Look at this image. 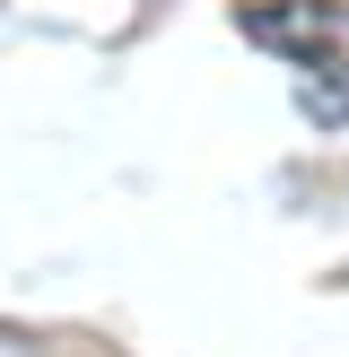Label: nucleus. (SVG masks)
Listing matches in <instances>:
<instances>
[{
	"instance_id": "nucleus-1",
	"label": "nucleus",
	"mask_w": 349,
	"mask_h": 357,
	"mask_svg": "<svg viewBox=\"0 0 349 357\" xmlns=\"http://www.w3.org/2000/svg\"><path fill=\"white\" fill-rule=\"evenodd\" d=\"M244 35L253 44H279V52H297V61H332L323 52V35H314V17H297V9H244Z\"/></svg>"
},
{
	"instance_id": "nucleus-2",
	"label": "nucleus",
	"mask_w": 349,
	"mask_h": 357,
	"mask_svg": "<svg viewBox=\"0 0 349 357\" xmlns=\"http://www.w3.org/2000/svg\"><path fill=\"white\" fill-rule=\"evenodd\" d=\"M297 114H314L323 131H341V122H349V70L341 61H314L306 79H297Z\"/></svg>"
}]
</instances>
